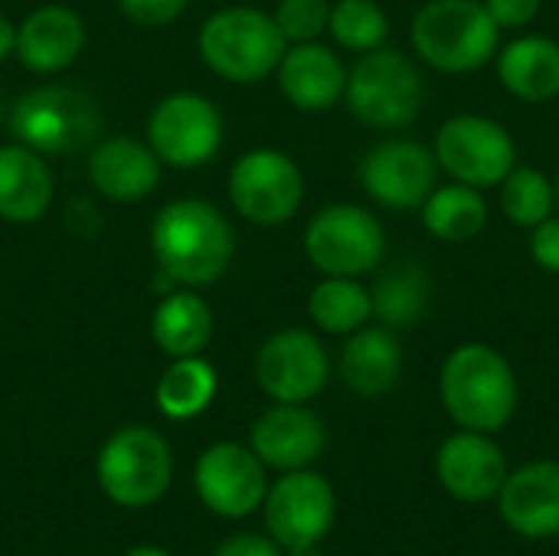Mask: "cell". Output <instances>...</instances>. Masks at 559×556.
Wrapping results in <instances>:
<instances>
[{"mask_svg": "<svg viewBox=\"0 0 559 556\" xmlns=\"http://www.w3.org/2000/svg\"><path fill=\"white\" fill-rule=\"evenodd\" d=\"M328 446V429L308 403H275L265 410L249 433V449L265 469L295 472L311 469Z\"/></svg>", "mask_w": 559, "mask_h": 556, "instance_id": "cell-18", "label": "cell"}, {"mask_svg": "<svg viewBox=\"0 0 559 556\" xmlns=\"http://www.w3.org/2000/svg\"><path fill=\"white\" fill-rule=\"evenodd\" d=\"M219 377L210 360L197 357H174L154 387V403L167 419H197L216 400Z\"/></svg>", "mask_w": 559, "mask_h": 556, "instance_id": "cell-28", "label": "cell"}, {"mask_svg": "<svg viewBox=\"0 0 559 556\" xmlns=\"http://www.w3.org/2000/svg\"><path fill=\"white\" fill-rule=\"evenodd\" d=\"M95 475L115 505L147 508L167 495L174 478V456L157 429L124 426L102 446Z\"/></svg>", "mask_w": 559, "mask_h": 556, "instance_id": "cell-8", "label": "cell"}, {"mask_svg": "<svg viewBox=\"0 0 559 556\" xmlns=\"http://www.w3.org/2000/svg\"><path fill=\"white\" fill-rule=\"evenodd\" d=\"M187 7L190 0H118L121 16L134 26H167L183 16Z\"/></svg>", "mask_w": 559, "mask_h": 556, "instance_id": "cell-33", "label": "cell"}, {"mask_svg": "<svg viewBox=\"0 0 559 556\" xmlns=\"http://www.w3.org/2000/svg\"><path fill=\"white\" fill-rule=\"evenodd\" d=\"M301 249L321 275L360 279L383 265L386 229L360 203H328L305 223Z\"/></svg>", "mask_w": 559, "mask_h": 556, "instance_id": "cell-7", "label": "cell"}, {"mask_svg": "<svg viewBox=\"0 0 559 556\" xmlns=\"http://www.w3.org/2000/svg\"><path fill=\"white\" fill-rule=\"evenodd\" d=\"M288 43L272 13L259 7H223L200 23V62L223 82L252 85L272 75Z\"/></svg>", "mask_w": 559, "mask_h": 556, "instance_id": "cell-4", "label": "cell"}, {"mask_svg": "<svg viewBox=\"0 0 559 556\" xmlns=\"http://www.w3.org/2000/svg\"><path fill=\"white\" fill-rule=\"evenodd\" d=\"M403 344L393 328L386 324H364L360 331L347 334L341 347V380L350 393L373 400L396 387L403 374Z\"/></svg>", "mask_w": 559, "mask_h": 556, "instance_id": "cell-23", "label": "cell"}, {"mask_svg": "<svg viewBox=\"0 0 559 556\" xmlns=\"http://www.w3.org/2000/svg\"><path fill=\"white\" fill-rule=\"evenodd\" d=\"M262 514L269 537L282 551L318 547L337 521V495L334 485L311 469L282 472V478L269 485Z\"/></svg>", "mask_w": 559, "mask_h": 556, "instance_id": "cell-12", "label": "cell"}, {"mask_svg": "<svg viewBox=\"0 0 559 556\" xmlns=\"http://www.w3.org/2000/svg\"><path fill=\"white\" fill-rule=\"evenodd\" d=\"M501 521L524 541L559 537V462L531 459L508 472L498 492Z\"/></svg>", "mask_w": 559, "mask_h": 556, "instance_id": "cell-17", "label": "cell"}, {"mask_svg": "<svg viewBox=\"0 0 559 556\" xmlns=\"http://www.w3.org/2000/svg\"><path fill=\"white\" fill-rule=\"evenodd\" d=\"M16 52V23L0 13V62H7Z\"/></svg>", "mask_w": 559, "mask_h": 556, "instance_id": "cell-37", "label": "cell"}, {"mask_svg": "<svg viewBox=\"0 0 559 556\" xmlns=\"http://www.w3.org/2000/svg\"><path fill=\"white\" fill-rule=\"evenodd\" d=\"M288 556H321L318 547H298V551H288Z\"/></svg>", "mask_w": 559, "mask_h": 556, "instance_id": "cell-39", "label": "cell"}, {"mask_svg": "<svg viewBox=\"0 0 559 556\" xmlns=\"http://www.w3.org/2000/svg\"><path fill=\"white\" fill-rule=\"evenodd\" d=\"M432 154L439 170H445L452 180L488 190L514 170L518 141L498 118L459 111L439 125L432 138Z\"/></svg>", "mask_w": 559, "mask_h": 556, "instance_id": "cell-9", "label": "cell"}, {"mask_svg": "<svg viewBox=\"0 0 559 556\" xmlns=\"http://www.w3.org/2000/svg\"><path fill=\"white\" fill-rule=\"evenodd\" d=\"M328 36L347 52H370L386 46L390 39V16L377 0H334Z\"/></svg>", "mask_w": 559, "mask_h": 556, "instance_id": "cell-31", "label": "cell"}, {"mask_svg": "<svg viewBox=\"0 0 559 556\" xmlns=\"http://www.w3.org/2000/svg\"><path fill=\"white\" fill-rule=\"evenodd\" d=\"M554 184H557V213H559V174H557V180H554Z\"/></svg>", "mask_w": 559, "mask_h": 556, "instance_id": "cell-40", "label": "cell"}, {"mask_svg": "<svg viewBox=\"0 0 559 556\" xmlns=\"http://www.w3.org/2000/svg\"><path fill=\"white\" fill-rule=\"evenodd\" d=\"M85 174L98 197L111 203H138L157 190L164 164L147 141L111 134L92 144Z\"/></svg>", "mask_w": 559, "mask_h": 556, "instance_id": "cell-19", "label": "cell"}, {"mask_svg": "<svg viewBox=\"0 0 559 556\" xmlns=\"http://www.w3.org/2000/svg\"><path fill=\"white\" fill-rule=\"evenodd\" d=\"M10 134L13 141L46 154L62 157L82 147H92L102 134L98 102L66 82L36 85L20 95L10 108Z\"/></svg>", "mask_w": 559, "mask_h": 556, "instance_id": "cell-6", "label": "cell"}, {"mask_svg": "<svg viewBox=\"0 0 559 556\" xmlns=\"http://www.w3.org/2000/svg\"><path fill=\"white\" fill-rule=\"evenodd\" d=\"M255 380L272 403H311L331 380V354L314 331L282 328L262 341Z\"/></svg>", "mask_w": 559, "mask_h": 556, "instance_id": "cell-14", "label": "cell"}, {"mask_svg": "<svg viewBox=\"0 0 559 556\" xmlns=\"http://www.w3.org/2000/svg\"><path fill=\"white\" fill-rule=\"evenodd\" d=\"M498 29H527L537 16L544 0H481Z\"/></svg>", "mask_w": 559, "mask_h": 556, "instance_id": "cell-34", "label": "cell"}, {"mask_svg": "<svg viewBox=\"0 0 559 556\" xmlns=\"http://www.w3.org/2000/svg\"><path fill=\"white\" fill-rule=\"evenodd\" d=\"M275 79H278V92L292 108L305 115H324L344 102L347 66L337 56V49H331L321 39L292 43L275 69Z\"/></svg>", "mask_w": 559, "mask_h": 556, "instance_id": "cell-20", "label": "cell"}, {"mask_svg": "<svg viewBox=\"0 0 559 556\" xmlns=\"http://www.w3.org/2000/svg\"><path fill=\"white\" fill-rule=\"evenodd\" d=\"M495 72L504 92L518 102H554L559 98V43L544 33H521L498 46Z\"/></svg>", "mask_w": 559, "mask_h": 556, "instance_id": "cell-24", "label": "cell"}, {"mask_svg": "<svg viewBox=\"0 0 559 556\" xmlns=\"http://www.w3.org/2000/svg\"><path fill=\"white\" fill-rule=\"evenodd\" d=\"M357 177L380 210L406 213L419 210L432 193L439 184V164L432 147L416 138H383L360 157Z\"/></svg>", "mask_w": 559, "mask_h": 556, "instance_id": "cell-13", "label": "cell"}, {"mask_svg": "<svg viewBox=\"0 0 559 556\" xmlns=\"http://www.w3.org/2000/svg\"><path fill=\"white\" fill-rule=\"evenodd\" d=\"M124 556H170L167 551H160V547H134V551H128Z\"/></svg>", "mask_w": 559, "mask_h": 556, "instance_id": "cell-38", "label": "cell"}, {"mask_svg": "<svg viewBox=\"0 0 559 556\" xmlns=\"http://www.w3.org/2000/svg\"><path fill=\"white\" fill-rule=\"evenodd\" d=\"M436 482L442 492L462 505H485L495 501L511 465L504 449L488 433L475 429H455L442 439L432 459Z\"/></svg>", "mask_w": 559, "mask_h": 556, "instance_id": "cell-16", "label": "cell"}, {"mask_svg": "<svg viewBox=\"0 0 559 556\" xmlns=\"http://www.w3.org/2000/svg\"><path fill=\"white\" fill-rule=\"evenodd\" d=\"M426 85L413 56L380 46L347 69L344 105L350 115L373 131H403L423 111Z\"/></svg>", "mask_w": 559, "mask_h": 556, "instance_id": "cell-5", "label": "cell"}, {"mask_svg": "<svg viewBox=\"0 0 559 556\" xmlns=\"http://www.w3.org/2000/svg\"><path fill=\"white\" fill-rule=\"evenodd\" d=\"M527 249H531V259H534L544 272L559 275V213H554L550 220H544L540 226L531 229Z\"/></svg>", "mask_w": 559, "mask_h": 556, "instance_id": "cell-35", "label": "cell"}, {"mask_svg": "<svg viewBox=\"0 0 559 556\" xmlns=\"http://www.w3.org/2000/svg\"><path fill=\"white\" fill-rule=\"evenodd\" d=\"M413 52L445 75L485 69L501 46V29L481 0H429L409 26Z\"/></svg>", "mask_w": 559, "mask_h": 556, "instance_id": "cell-3", "label": "cell"}, {"mask_svg": "<svg viewBox=\"0 0 559 556\" xmlns=\"http://www.w3.org/2000/svg\"><path fill=\"white\" fill-rule=\"evenodd\" d=\"M370 301L377 324H386L393 331L413 328L432 301V279L416 259H400L377 272L370 285Z\"/></svg>", "mask_w": 559, "mask_h": 556, "instance_id": "cell-26", "label": "cell"}, {"mask_svg": "<svg viewBox=\"0 0 559 556\" xmlns=\"http://www.w3.org/2000/svg\"><path fill=\"white\" fill-rule=\"evenodd\" d=\"M216 556H282V547H278L272 537H265V534L246 531V534L226 537V541L219 544Z\"/></svg>", "mask_w": 559, "mask_h": 556, "instance_id": "cell-36", "label": "cell"}, {"mask_svg": "<svg viewBox=\"0 0 559 556\" xmlns=\"http://www.w3.org/2000/svg\"><path fill=\"white\" fill-rule=\"evenodd\" d=\"M419 220L429 236L439 242H472L488 226V200L485 190L449 180L436 184L432 193L419 206Z\"/></svg>", "mask_w": 559, "mask_h": 556, "instance_id": "cell-27", "label": "cell"}, {"mask_svg": "<svg viewBox=\"0 0 559 556\" xmlns=\"http://www.w3.org/2000/svg\"><path fill=\"white\" fill-rule=\"evenodd\" d=\"M216 331V318L210 301L197 288H170L160 295L151 315V338L157 351L174 357H197L210 347Z\"/></svg>", "mask_w": 559, "mask_h": 556, "instance_id": "cell-25", "label": "cell"}, {"mask_svg": "<svg viewBox=\"0 0 559 556\" xmlns=\"http://www.w3.org/2000/svg\"><path fill=\"white\" fill-rule=\"evenodd\" d=\"M265 472L269 469L249 446L216 442L197 459L193 488L213 514L239 521L262 508V501L269 495Z\"/></svg>", "mask_w": 559, "mask_h": 556, "instance_id": "cell-15", "label": "cell"}, {"mask_svg": "<svg viewBox=\"0 0 559 556\" xmlns=\"http://www.w3.org/2000/svg\"><path fill=\"white\" fill-rule=\"evenodd\" d=\"M147 144L164 167H206L226 141V121L213 98L200 92H170L147 115Z\"/></svg>", "mask_w": 559, "mask_h": 556, "instance_id": "cell-10", "label": "cell"}, {"mask_svg": "<svg viewBox=\"0 0 559 556\" xmlns=\"http://www.w3.org/2000/svg\"><path fill=\"white\" fill-rule=\"evenodd\" d=\"M85 20L69 3H43L16 23V59L36 75H56L79 62Z\"/></svg>", "mask_w": 559, "mask_h": 556, "instance_id": "cell-21", "label": "cell"}, {"mask_svg": "<svg viewBox=\"0 0 559 556\" xmlns=\"http://www.w3.org/2000/svg\"><path fill=\"white\" fill-rule=\"evenodd\" d=\"M151 256L164 288H206L226 275L236 259V229L229 216L200 197H180L151 220Z\"/></svg>", "mask_w": 559, "mask_h": 556, "instance_id": "cell-1", "label": "cell"}, {"mask_svg": "<svg viewBox=\"0 0 559 556\" xmlns=\"http://www.w3.org/2000/svg\"><path fill=\"white\" fill-rule=\"evenodd\" d=\"M334 0H278L272 10L275 26L282 29L285 43H311L328 33Z\"/></svg>", "mask_w": 559, "mask_h": 556, "instance_id": "cell-32", "label": "cell"}, {"mask_svg": "<svg viewBox=\"0 0 559 556\" xmlns=\"http://www.w3.org/2000/svg\"><path fill=\"white\" fill-rule=\"evenodd\" d=\"M56 197V174L46 154L7 141L0 144V220L13 226L39 223Z\"/></svg>", "mask_w": 559, "mask_h": 556, "instance_id": "cell-22", "label": "cell"}, {"mask_svg": "<svg viewBox=\"0 0 559 556\" xmlns=\"http://www.w3.org/2000/svg\"><path fill=\"white\" fill-rule=\"evenodd\" d=\"M439 400L455 429L495 436L518 413V374L495 344L468 341L442 360Z\"/></svg>", "mask_w": 559, "mask_h": 556, "instance_id": "cell-2", "label": "cell"}, {"mask_svg": "<svg viewBox=\"0 0 559 556\" xmlns=\"http://www.w3.org/2000/svg\"><path fill=\"white\" fill-rule=\"evenodd\" d=\"M498 193L501 213L521 229H534L557 213V184L537 167L514 164V170L498 184Z\"/></svg>", "mask_w": 559, "mask_h": 556, "instance_id": "cell-30", "label": "cell"}, {"mask_svg": "<svg viewBox=\"0 0 559 556\" xmlns=\"http://www.w3.org/2000/svg\"><path fill=\"white\" fill-rule=\"evenodd\" d=\"M229 203L252 226H285L305 203V174L278 147H252L229 167Z\"/></svg>", "mask_w": 559, "mask_h": 556, "instance_id": "cell-11", "label": "cell"}, {"mask_svg": "<svg viewBox=\"0 0 559 556\" xmlns=\"http://www.w3.org/2000/svg\"><path fill=\"white\" fill-rule=\"evenodd\" d=\"M308 318L318 331L347 338L373 321L370 288L360 279L321 275V282L308 292Z\"/></svg>", "mask_w": 559, "mask_h": 556, "instance_id": "cell-29", "label": "cell"}]
</instances>
